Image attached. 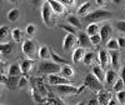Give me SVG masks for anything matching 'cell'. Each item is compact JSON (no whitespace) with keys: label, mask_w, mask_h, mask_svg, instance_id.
I'll use <instances>...</instances> for the list:
<instances>
[{"label":"cell","mask_w":125,"mask_h":105,"mask_svg":"<svg viewBox=\"0 0 125 105\" xmlns=\"http://www.w3.org/2000/svg\"><path fill=\"white\" fill-rule=\"evenodd\" d=\"M19 65H20V69H21L23 74H28V73L33 69V66H34V60L24 59V60H21V63H20Z\"/></svg>","instance_id":"ffe728a7"},{"label":"cell","mask_w":125,"mask_h":105,"mask_svg":"<svg viewBox=\"0 0 125 105\" xmlns=\"http://www.w3.org/2000/svg\"><path fill=\"white\" fill-rule=\"evenodd\" d=\"M78 44V38L76 35L73 34H66L64 38V41H62V49L65 51H71L75 48V45Z\"/></svg>","instance_id":"ba28073f"},{"label":"cell","mask_w":125,"mask_h":105,"mask_svg":"<svg viewBox=\"0 0 125 105\" xmlns=\"http://www.w3.org/2000/svg\"><path fill=\"white\" fill-rule=\"evenodd\" d=\"M58 1H60L65 8H66V6H68V8H73V6H75L76 0H58Z\"/></svg>","instance_id":"ab89813d"},{"label":"cell","mask_w":125,"mask_h":105,"mask_svg":"<svg viewBox=\"0 0 125 105\" xmlns=\"http://www.w3.org/2000/svg\"><path fill=\"white\" fill-rule=\"evenodd\" d=\"M110 54V65L113 66L114 70L120 69L121 68V61H120V54H119V50H111L109 51Z\"/></svg>","instance_id":"7c38bea8"},{"label":"cell","mask_w":125,"mask_h":105,"mask_svg":"<svg viewBox=\"0 0 125 105\" xmlns=\"http://www.w3.org/2000/svg\"><path fill=\"white\" fill-rule=\"evenodd\" d=\"M91 71H93V75H95V78H96L100 83L105 81V71H104V69H103L100 65H93Z\"/></svg>","instance_id":"e0dca14e"},{"label":"cell","mask_w":125,"mask_h":105,"mask_svg":"<svg viewBox=\"0 0 125 105\" xmlns=\"http://www.w3.org/2000/svg\"><path fill=\"white\" fill-rule=\"evenodd\" d=\"M78 43L80 45V48H84V49H88V48H91V43H90V36L86 34V31H79L78 35Z\"/></svg>","instance_id":"30bf717a"},{"label":"cell","mask_w":125,"mask_h":105,"mask_svg":"<svg viewBox=\"0 0 125 105\" xmlns=\"http://www.w3.org/2000/svg\"><path fill=\"white\" fill-rule=\"evenodd\" d=\"M108 105H120L119 103H118V100L116 99H111L110 101H109V104Z\"/></svg>","instance_id":"7dc6e473"},{"label":"cell","mask_w":125,"mask_h":105,"mask_svg":"<svg viewBox=\"0 0 125 105\" xmlns=\"http://www.w3.org/2000/svg\"><path fill=\"white\" fill-rule=\"evenodd\" d=\"M1 56H3V55H1V52H0V60H1Z\"/></svg>","instance_id":"db71d44e"},{"label":"cell","mask_w":125,"mask_h":105,"mask_svg":"<svg viewBox=\"0 0 125 105\" xmlns=\"http://www.w3.org/2000/svg\"><path fill=\"white\" fill-rule=\"evenodd\" d=\"M99 29L100 26L98 24H89L88 28H86V34L89 36H93V35H95V34H99Z\"/></svg>","instance_id":"f546056e"},{"label":"cell","mask_w":125,"mask_h":105,"mask_svg":"<svg viewBox=\"0 0 125 105\" xmlns=\"http://www.w3.org/2000/svg\"><path fill=\"white\" fill-rule=\"evenodd\" d=\"M118 79H119V75H118L116 70H114V69L106 70V73H105V83H106V85L113 86L114 84L116 83Z\"/></svg>","instance_id":"9a60e30c"},{"label":"cell","mask_w":125,"mask_h":105,"mask_svg":"<svg viewBox=\"0 0 125 105\" xmlns=\"http://www.w3.org/2000/svg\"><path fill=\"white\" fill-rule=\"evenodd\" d=\"M98 60L100 63V66L105 70L110 66V54H109V50L106 49H100L99 50V54H98Z\"/></svg>","instance_id":"52a82bcc"},{"label":"cell","mask_w":125,"mask_h":105,"mask_svg":"<svg viewBox=\"0 0 125 105\" xmlns=\"http://www.w3.org/2000/svg\"><path fill=\"white\" fill-rule=\"evenodd\" d=\"M113 16V14L105 9H96L93 10L91 13H89L86 16H84V21H86L88 24H98L99 21L103 20H108Z\"/></svg>","instance_id":"6da1fadb"},{"label":"cell","mask_w":125,"mask_h":105,"mask_svg":"<svg viewBox=\"0 0 125 105\" xmlns=\"http://www.w3.org/2000/svg\"><path fill=\"white\" fill-rule=\"evenodd\" d=\"M60 28H61V29H64V30H66V31H68V34H73V35H78V33H76V30H75V28H73L71 25H60Z\"/></svg>","instance_id":"f35d334b"},{"label":"cell","mask_w":125,"mask_h":105,"mask_svg":"<svg viewBox=\"0 0 125 105\" xmlns=\"http://www.w3.org/2000/svg\"><path fill=\"white\" fill-rule=\"evenodd\" d=\"M14 50V44L11 41H9V43H5V44H0V52H1V55H9L11 54Z\"/></svg>","instance_id":"484cf974"},{"label":"cell","mask_w":125,"mask_h":105,"mask_svg":"<svg viewBox=\"0 0 125 105\" xmlns=\"http://www.w3.org/2000/svg\"><path fill=\"white\" fill-rule=\"evenodd\" d=\"M3 5V0H0V6H1Z\"/></svg>","instance_id":"816d5d0a"},{"label":"cell","mask_w":125,"mask_h":105,"mask_svg":"<svg viewBox=\"0 0 125 105\" xmlns=\"http://www.w3.org/2000/svg\"><path fill=\"white\" fill-rule=\"evenodd\" d=\"M124 89H125V88H124V83H123V80L119 78V79L116 80V83L113 85V90L118 93V91H121V90H124Z\"/></svg>","instance_id":"e575fe53"},{"label":"cell","mask_w":125,"mask_h":105,"mask_svg":"<svg viewBox=\"0 0 125 105\" xmlns=\"http://www.w3.org/2000/svg\"><path fill=\"white\" fill-rule=\"evenodd\" d=\"M116 100L120 105H125V89L116 93Z\"/></svg>","instance_id":"8d00e7d4"},{"label":"cell","mask_w":125,"mask_h":105,"mask_svg":"<svg viewBox=\"0 0 125 105\" xmlns=\"http://www.w3.org/2000/svg\"><path fill=\"white\" fill-rule=\"evenodd\" d=\"M111 1H113L114 4H118V5H119V4L123 3V0H111Z\"/></svg>","instance_id":"681fc988"},{"label":"cell","mask_w":125,"mask_h":105,"mask_svg":"<svg viewBox=\"0 0 125 105\" xmlns=\"http://www.w3.org/2000/svg\"><path fill=\"white\" fill-rule=\"evenodd\" d=\"M21 74V69H20V65L19 64H13L10 65L9 68V76H20Z\"/></svg>","instance_id":"f1b7e54d"},{"label":"cell","mask_w":125,"mask_h":105,"mask_svg":"<svg viewBox=\"0 0 125 105\" xmlns=\"http://www.w3.org/2000/svg\"><path fill=\"white\" fill-rule=\"evenodd\" d=\"M55 90L59 94H62V95H74V94H80L79 88L70 85V84H64V85H58L55 88Z\"/></svg>","instance_id":"8992f818"},{"label":"cell","mask_w":125,"mask_h":105,"mask_svg":"<svg viewBox=\"0 0 125 105\" xmlns=\"http://www.w3.org/2000/svg\"><path fill=\"white\" fill-rule=\"evenodd\" d=\"M115 28L120 31V33H125V20H119V21H116Z\"/></svg>","instance_id":"60d3db41"},{"label":"cell","mask_w":125,"mask_h":105,"mask_svg":"<svg viewBox=\"0 0 125 105\" xmlns=\"http://www.w3.org/2000/svg\"><path fill=\"white\" fill-rule=\"evenodd\" d=\"M10 38H11V29L8 25H1L0 26V44L9 43Z\"/></svg>","instance_id":"4fadbf2b"},{"label":"cell","mask_w":125,"mask_h":105,"mask_svg":"<svg viewBox=\"0 0 125 105\" xmlns=\"http://www.w3.org/2000/svg\"><path fill=\"white\" fill-rule=\"evenodd\" d=\"M51 59H53V61H54V63L59 64L60 66H62V65H66V64H68V61H66L65 59H62L60 55H58L56 52H54V51H51Z\"/></svg>","instance_id":"4dcf8cb0"},{"label":"cell","mask_w":125,"mask_h":105,"mask_svg":"<svg viewBox=\"0 0 125 105\" xmlns=\"http://www.w3.org/2000/svg\"><path fill=\"white\" fill-rule=\"evenodd\" d=\"M111 94L109 91H105V90H100L98 93V101L101 104V105H108L109 101L111 100Z\"/></svg>","instance_id":"ac0fdd59"},{"label":"cell","mask_w":125,"mask_h":105,"mask_svg":"<svg viewBox=\"0 0 125 105\" xmlns=\"http://www.w3.org/2000/svg\"><path fill=\"white\" fill-rule=\"evenodd\" d=\"M11 38H13V40L15 41V43H21L23 39H24L23 30L19 29V28H14V29L11 30Z\"/></svg>","instance_id":"cb8c5ba5"},{"label":"cell","mask_w":125,"mask_h":105,"mask_svg":"<svg viewBox=\"0 0 125 105\" xmlns=\"http://www.w3.org/2000/svg\"><path fill=\"white\" fill-rule=\"evenodd\" d=\"M95 4L99 6V8H103L106 5V0H95Z\"/></svg>","instance_id":"ee69618b"},{"label":"cell","mask_w":125,"mask_h":105,"mask_svg":"<svg viewBox=\"0 0 125 105\" xmlns=\"http://www.w3.org/2000/svg\"><path fill=\"white\" fill-rule=\"evenodd\" d=\"M68 20V23L69 25H71L73 28H75V29H81V21H80V19L78 18V15H68L66 18Z\"/></svg>","instance_id":"d4e9b609"},{"label":"cell","mask_w":125,"mask_h":105,"mask_svg":"<svg viewBox=\"0 0 125 105\" xmlns=\"http://www.w3.org/2000/svg\"><path fill=\"white\" fill-rule=\"evenodd\" d=\"M91 3L90 1H86L83 5H80V8L78 9V15H83V16H86L89 13H91Z\"/></svg>","instance_id":"4316f807"},{"label":"cell","mask_w":125,"mask_h":105,"mask_svg":"<svg viewBox=\"0 0 125 105\" xmlns=\"http://www.w3.org/2000/svg\"><path fill=\"white\" fill-rule=\"evenodd\" d=\"M48 81L51 84V85H64V84H69V79L62 78L61 75L58 74H53V75H48Z\"/></svg>","instance_id":"5bb4252c"},{"label":"cell","mask_w":125,"mask_h":105,"mask_svg":"<svg viewBox=\"0 0 125 105\" xmlns=\"http://www.w3.org/2000/svg\"><path fill=\"white\" fill-rule=\"evenodd\" d=\"M38 56H39V59H41L43 61L50 60V59H51V50H50L49 46H46V45H41V46L38 49Z\"/></svg>","instance_id":"2e32d148"},{"label":"cell","mask_w":125,"mask_h":105,"mask_svg":"<svg viewBox=\"0 0 125 105\" xmlns=\"http://www.w3.org/2000/svg\"><path fill=\"white\" fill-rule=\"evenodd\" d=\"M111 33H113V28L109 23H105L103 24L99 29V35L101 38V41H104V43H106V41L110 39L111 36Z\"/></svg>","instance_id":"9c48e42d"},{"label":"cell","mask_w":125,"mask_h":105,"mask_svg":"<svg viewBox=\"0 0 125 105\" xmlns=\"http://www.w3.org/2000/svg\"><path fill=\"white\" fill-rule=\"evenodd\" d=\"M90 43H91L93 46H94V45H99V44L101 43V38H100V35H99V34H95V35L90 36Z\"/></svg>","instance_id":"74e56055"},{"label":"cell","mask_w":125,"mask_h":105,"mask_svg":"<svg viewBox=\"0 0 125 105\" xmlns=\"http://www.w3.org/2000/svg\"><path fill=\"white\" fill-rule=\"evenodd\" d=\"M46 1L49 3L50 8L53 9V13L56 14V15H62L65 11H66V8L62 5L60 1H58V0H46Z\"/></svg>","instance_id":"8fae6325"},{"label":"cell","mask_w":125,"mask_h":105,"mask_svg":"<svg viewBox=\"0 0 125 105\" xmlns=\"http://www.w3.org/2000/svg\"><path fill=\"white\" fill-rule=\"evenodd\" d=\"M85 49L84 48H76L74 50V52H73V61L75 63V64H78V63H81L83 59H84V55H85Z\"/></svg>","instance_id":"d6986e66"},{"label":"cell","mask_w":125,"mask_h":105,"mask_svg":"<svg viewBox=\"0 0 125 105\" xmlns=\"http://www.w3.org/2000/svg\"><path fill=\"white\" fill-rule=\"evenodd\" d=\"M118 44H119V49H125V38L124 36H119L116 38Z\"/></svg>","instance_id":"b9f144b4"},{"label":"cell","mask_w":125,"mask_h":105,"mask_svg":"<svg viewBox=\"0 0 125 105\" xmlns=\"http://www.w3.org/2000/svg\"><path fill=\"white\" fill-rule=\"evenodd\" d=\"M25 33H26L28 36L33 38V36L36 34V25H34V24H28L26 28H25Z\"/></svg>","instance_id":"d6a6232c"},{"label":"cell","mask_w":125,"mask_h":105,"mask_svg":"<svg viewBox=\"0 0 125 105\" xmlns=\"http://www.w3.org/2000/svg\"><path fill=\"white\" fill-rule=\"evenodd\" d=\"M98 103H99V101H98L96 99H90V101L88 103V105H98Z\"/></svg>","instance_id":"bcb514c9"},{"label":"cell","mask_w":125,"mask_h":105,"mask_svg":"<svg viewBox=\"0 0 125 105\" xmlns=\"http://www.w3.org/2000/svg\"><path fill=\"white\" fill-rule=\"evenodd\" d=\"M28 84H29V80L26 76H20L19 81H18V89H23V88L28 86Z\"/></svg>","instance_id":"d590c367"},{"label":"cell","mask_w":125,"mask_h":105,"mask_svg":"<svg viewBox=\"0 0 125 105\" xmlns=\"http://www.w3.org/2000/svg\"><path fill=\"white\" fill-rule=\"evenodd\" d=\"M60 73H61V76H62V78H65V79H69V78H71V76H74V74H75L74 68H73L71 65H69V64L62 65Z\"/></svg>","instance_id":"44dd1931"},{"label":"cell","mask_w":125,"mask_h":105,"mask_svg":"<svg viewBox=\"0 0 125 105\" xmlns=\"http://www.w3.org/2000/svg\"><path fill=\"white\" fill-rule=\"evenodd\" d=\"M120 79L124 83V88H125V63L123 64V66L120 68Z\"/></svg>","instance_id":"7bdbcfd3"},{"label":"cell","mask_w":125,"mask_h":105,"mask_svg":"<svg viewBox=\"0 0 125 105\" xmlns=\"http://www.w3.org/2000/svg\"><path fill=\"white\" fill-rule=\"evenodd\" d=\"M94 52L93 51H89V52H85L84 55V59H83V63H84L85 65H91L93 64V60H94Z\"/></svg>","instance_id":"836d02e7"},{"label":"cell","mask_w":125,"mask_h":105,"mask_svg":"<svg viewBox=\"0 0 125 105\" xmlns=\"http://www.w3.org/2000/svg\"><path fill=\"white\" fill-rule=\"evenodd\" d=\"M106 50L111 51V50H119V44L116 39H109L106 41Z\"/></svg>","instance_id":"1f68e13d"},{"label":"cell","mask_w":125,"mask_h":105,"mask_svg":"<svg viewBox=\"0 0 125 105\" xmlns=\"http://www.w3.org/2000/svg\"><path fill=\"white\" fill-rule=\"evenodd\" d=\"M85 86L93 89V90H96V91H100L104 89V85H103V83H100L95 75H93V73H90V74H88L85 76V84H84Z\"/></svg>","instance_id":"5b68a950"},{"label":"cell","mask_w":125,"mask_h":105,"mask_svg":"<svg viewBox=\"0 0 125 105\" xmlns=\"http://www.w3.org/2000/svg\"><path fill=\"white\" fill-rule=\"evenodd\" d=\"M38 69L41 74H46V75H53V74H58L61 70V66L59 64L54 61H50V60H45V61H41L40 64L38 65Z\"/></svg>","instance_id":"7a4b0ae2"},{"label":"cell","mask_w":125,"mask_h":105,"mask_svg":"<svg viewBox=\"0 0 125 105\" xmlns=\"http://www.w3.org/2000/svg\"><path fill=\"white\" fill-rule=\"evenodd\" d=\"M44 1H46V0H31V3L34 5H38L39 3H44Z\"/></svg>","instance_id":"c3c4849f"},{"label":"cell","mask_w":125,"mask_h":105,"mask_svg":"<svg viewBox=\"0 0 125 105\" xmlns=\"http://www.w3.org/2000/svg\"><path fill=\"white\" fill-rule=\"evenodd\" d=\"M23 52L25 54V56L30 60H34L36 56H38V46H36V43L34 40H31V39H26L23 41Z\"/></svg>","instance_id":"277c9868"},{"label":"cell","mask_w":125,"mask_h":105,"mask_svg":"<svg viewBox=\"0 0 125 105\" xmlns=\"http://www.w3.org/2000/svg\"><path fill=\"white\" fill-rule=\"evenodd\" d=\"M0 105H6V104H0Z\"/></svg>","instance_id":"11a10c76"},{"label":"cell","mask_w":125,"mask_h":105,"mask_svg":"<svg viewBox=\"0 0 125 105\" xmlns=\"http://www.w3.org/2000/svg\"><path fill=\"white\" fill-rule=\"evenodd\" d=\"M9 3H11V4H16V3H19V0H8Z\"/></svg>","instance_id":"f907efd6"},{"label":"cell","mask_w":125,"mask_h":105,"mask_svg":"<svg viewBox=\"0 0 125 105\" xmlns=\"http://www.w3.org/2000/svg\"><path fill=\"white\" fill-rule=\"evenodd\" d=\"M35 90H36L39 94H41L44 98L48 95L46 88H45V85H44L43 80H41V78H35Z\"/></svg>","instance_id":"7402d4cb"},{"label":"cell","mask_w":125,"mask_h":105,"mask_svg":"<svg viewBox=\"0 0 125 105\" xmlns=\"http://www.w3.org/2000/svg\"><path fill=\"white\" fill-rule=\"evenodd\" d=\"M41 20H43V23L48 28L54 26V24H55L53 9L50 8V5H49L48 1H44L43 5H41Z\"/></svg>","instance_id":"3957f363"},{"label":"cell","mask_w":125,"mask_h":105,"mask_svg":"<svg viewBox=\"0 0 125 105\" xmlns=\"http://www.w3.org/2000/svg\"><path fill=\"white\" fill-rule=\"evenodd\" d=\"M76 105H84V103H79V104H76Z\"/></svg>","instance_id":"f5cc1de1"},{"label":"cell","mask_w":125,"mask_h":105,"mask_svg":"<svg viewBox=\"0 0 125 105\" xmlns=\"http://www.w3.org/2000/svg\"><path fill=\"white\" fill-rule=\"evenodd\" d=\"M4 68H5V63H4L3 60H0V74H3Z\"/></svg>","instance_id":"f6af8a7d"},{"label":"cell","mask_w":125,"mask_h":105,"mask_svg":"<svg viewBox=\"0 0 125 105\" xmlns=\"http://www.w3.org/2000/svg\"><path fill=\"white\" fill-rule=\"evenodd\" d=\"M6 16H8V20H9V21L15 23V21H18L19 18H20V10H19L18 8H13V9L8 13Z\"/></svg>","instance_id":"83f0119b"},{"label":"cell","mask_w":125,"mask_h":105,"mask_svg":"<svg viewBox=\"0 0 125 105\" xmlns=\"http://www.w3.org/2000/svg\"><path fill=\"white\" fill-rule=\"evenodd\" d=\"M20 78V76H19ZM18 76H8L5 79V85L9 90H15L18 89V81H19Z\"/></svg>","instance_id":"603a6c76"}]
</instances>
